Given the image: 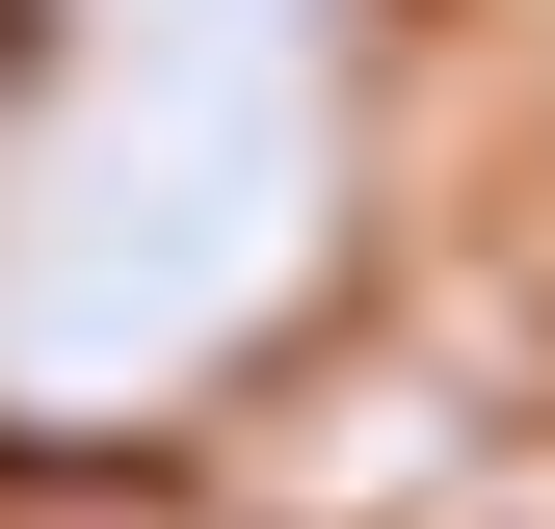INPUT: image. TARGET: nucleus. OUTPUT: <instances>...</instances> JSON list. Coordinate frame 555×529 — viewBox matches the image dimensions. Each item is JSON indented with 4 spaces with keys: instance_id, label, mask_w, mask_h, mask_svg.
Masks as SVG:
<instances>
[{
    "instance_id": "nucleus-1",
    "label": "nucleus",
    "mask_w": 555,
    "mask_h": 529,
    "mask_svg": "<svg viewBox=\"0 0 555 529\" xmlns=\"http://www.w3.org/2000/svg\"><path fill=\"white\" fill-rule=\"evenodd\" d=\"M0 80H27V0H0Z\"/></svg>"
}]
</instances>
